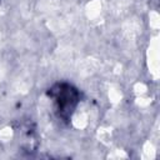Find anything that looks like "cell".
I'll return each instance as SVG.
<instances>
[{"label":"cell","mask_w":160,"mask_h":160,"mask_svg":"<svg viewBox=\"0 0 160 160\" xmlns=\"http://www.w3.org/2000/svg\"><path fill=\"white\" fill-rule=\"evenodd\" d=\"M48 96L54 104L56 116L62 121H69L80 101L79 90L69 82H56L48 90Z\"/></svg>","instance_id":"6da1fadb"}]
</instances>
